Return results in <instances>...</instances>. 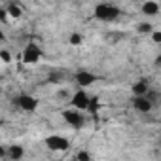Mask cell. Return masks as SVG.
Listing matches in <instances>:
<instances>
[{"instance_id":"6da1fadb","label":"cell","mask_w":161,"mask_h":161,"mask_svg":"<svg viewBox=\"0 0 161 161\" xmlns=\"http://www.w3.org/2000/svg\"><path fill=\"white\" fill-rule=\"evenodd\" d=\"M95 17L99 21H106L108 23V21H114V19L119 17V10L116 6H112V4H99L95 8Z\"/></svg>"},{"instance_id":"7a4b0ae2","label":"cell","mask_w":161,"mask_h":161,"mask_svg":"<svg viewBox=\"0 0 161 161\" xmlns=\"http://www.w3.org/2000/svg\"><path fill=\"white\" fill-rule=\"evenodd\" d=\"M63 118H64V121L70 125V127H74V129H80L84 125V116H82V112H80L78 108H74V110H64L63 112Z\"/></svg>"},{"instance_id":"3957f363","label":"cell","mask_w":161,"mask_h":161,"mask_svg":"<svg viewBox=\"0 0 161 161\" xmlns=\"http://www.w3.org/2000/svg\"><path fill=\"white\" fill-rule=\"evenodd\" d=\"M46 146L49 148V150H53V152H64V150H68V140L64 138V136H61V135H51V136H47L46 138Z\"/></svg>"},{"instance_id":"277c9868","label":"cell","mask_w":161,"mask_h":161,"mask_svg":"<svg viewBox=\"0 0 161 161\" xmlns=\"http://www.w3.org/2000/svg\"><path fill=\"white\" fill-rule=\"evenodd\" d=\"M40 57H42V49H40L34 42H31V44L25 47V51H23V61H25L27 64L38 63V61H40Z\"/></svg>"},{"instance_id":"5b68a950","label":"cell","mask_w":161,"mask_h":161,"mask_svg":"<svg viewBox=\"0 0 161 161\" xmlns=\"http://www.w3.org/2000/svg\"><path fill=\"white\" fill-rule=\"evenodd\" d=\"M89 101H91V99L87 97V93H86V91H84V87H82L80 91H76V93H74V97H72V101H70V103H72V106H74V108H78V110H87V108H89Z\"/></svg>"},{"instance_id":"8992f818","label":"cell","mask_w":161,"mask_h":161,"mask_svg":"<svg viewBox=\"0 0 161 161\" xmlns=\"http://www.w3.org/2000/svg\"><path fill=\"white\" fill-rule=\"evenodd\" d=\"M15 103H17V106H19L21 110H25V112H34L36 106H38V101H36L32 95H19V97L15 99Z\"/></svg>"},{"instance_id":"52a82bcc","label":"cell","mask_w":161,"mask_h":161,"mask_svg":"<svg viewBox=\"0 0 161 161\" xmlns=\"http://www.w3.org/2000/svg\"><path fill=\"white\" fill-rule=\"evenodd\" d=\"M95 82H97V76L91 74V72H87V70H80V72L76 74V84H78L80 87H89V86L95 84Z\"/></svg>"},{"instance_id":"ba28073f","label":"cell","mask_w":161,"mask_h":161,"mask_svg":"<svg viewBox=\"0 0 161 161\" xmlns=\"http://www.w3.org/2000/svg\"><path fill=\"white\" fill-rule=\"evenodd\" d=\"M133 106H135L138 112L148 114V112L152 110V101H150V99H146L144 95H136V97L133 99Z\"/></svg>"},{"instance_id":"9c48e42d","label":"cell","mask_w":161,"mask_h":161,"mask_svg":"<svg viewBox=\"0 0 161 161\" xmlns=\"http://www.w3.org/2000/svg\"><path fill=\"white\" fill-rule=\"evenodd\" d=\"M142 14L144 15H157L159 14V4L153 2V0H148V2L142 6Z\"/></svg>"},{"instance_id":"30bf717a","label":"cell","mask_w":161,"mask_h":161,"mask_svg":"<svg viewBox=\"0 0 161 161\" xmlns=\"http://www.w3.org/2000/svg\"><path fill=\"white\" fill-rule=\"evenodd\" d=\"M8 155H10V159H21L23 157V148L21 146H12L10 150H8Z\"/></svg>"},{"instance_id":"8fae6325","label":"cell","mask_w":161,"mask_h":161,"mask_svg":"<svg viewBox=\"0 0 161 161\" xmlns=\"http://www.w3.org/2000/svg\"><path fill=\"white\" fill-rule=\"evenodd\" d=\"M146 91H148L146 82H136V84L133 86V93H135V95H146Z\"/></svg>"},{"instance_id":"7c38bea8","label":"cell","mask_w":161,"mask_h":161,"mask_svg":"<svg viewBox=\"0 0 161 161\" xmlns=\"http://www.w3.org/2000/svg\"><path fill=\"white\" fill-rule=\"evenodd\" d=\"M6 12H8V14H10L12 17H21V14H23V12H21V8H19L17 4H10Z\"/></svg>"},{"instance_id":"4fadbf2b","label":"cell","mask_w":161,"mask_h":161,"mask_svg":"<svg viewBox=\"0 0 161 161\" xmlns=\"http://www.w3.org/2000/svg\"><path fill=\"white\" fill-rule=\"evenodd\" d=\"M138 32H142V34H152L153 31H152V25H150V23H140V25H138Z\"/></svg>"},{"instance_id":"5bb4252c","label":"cell","mask_w":161,"mask_h":161,"mask_svg":"<svg viewBox=\"0 0 161 161\" xmlns=\"http://www.w3.org/2000/svg\"><path fill=\"white\" fill-rule=\"evenodd\" d=\"M68 42H70L72 46H80V44H82V34H78V32H74V34H70V38H68Z\"/></svg>"},{"instance_id":"9a60e30c","label":"cell","mask_w":161,"mask_h":161,"mask_svg":"<svg viewBox=\"0 0 161 161\" xmlns=\"http://www.w3.org/2000/svg\"><path fill=\"white\" fill-rule=\"evenodd\" d=\"M61 80H63V72L61 70H55V72L49 74V82H55L57 84V82H61Z\"/></svg>"},{"instance_id":"2e32d148","label":"cell","mask_w":161,"mask_h":161,"mask_svg":"<svg viewBox=\"0 0 161 161\" xmlns=\"http://www.w3.org/2000/svg\"><path fill=\"white\" fill-rule=\"evenodd\" d=\"M152 40H153L155 44H161V32H159V31H153V32H152Z\"/></svg>"},{"instance_id":"e0dca14e","label":"cell","mask_w":161,"mask_h":161,"mask_svg":"<svg viewBox=\"0 0 161 161\" xmlns=\"http://www.w3.org/2000/svg\"><path fill=\"white\" fill-rule=\"evenodd\" d=\"M76 159H82V161H87V159H91V155H89L87 152H80V153L76 155Z\"/></svg>"},{"instance_id":"ac0fdd59","label":"cell","mask_w":161,"mask_h":161,"mask_svg":"<svg viewBox=\"0 0 161 161\" xmlns=\"http://www.w3.org/2000/svg\"><path fill=\"white\" fill-rule=\"evenodd\" d=\"M0 55H2V61H4V63H10V53H8L6 49H4L2 53H0Z\"/></svg>"},{"instance_id":"d6986e66","label":"cell","mask_w":161,"mask_h":161,"mask_svg":"<svg viewBox=\"0 0 161 161\" xmlns=\"http://www.w3.org/2000/svg\"><path fill=\"white\" fill-rule=\"evenodd\" d=\"M155 64H157V66H161V53H159V57L155 59Z\"/></svg>"}]
</instances>
